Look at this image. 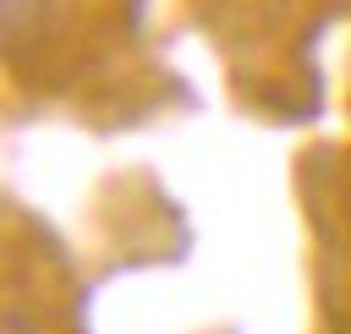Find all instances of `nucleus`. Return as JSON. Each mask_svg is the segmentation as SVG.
<instances>
[{
	"instance_id": "f257e3e1",
	"label": "nucleus",
	"mask_w": 351,
	"mask_h": 334,
	"mask_svg": "<svg viewBox=\"0 0 351 334\" xmlns=\"http://www.w3.org/2000/svg\"><path fill=\"white\" fill-rule=\"evenodd\" d=\"M0 334H11V329H5V323H0Z\"/></svg>"
}]
</instances>
